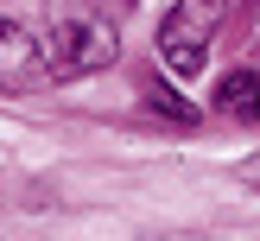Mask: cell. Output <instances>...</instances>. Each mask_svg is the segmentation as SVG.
I'll use <instances>...</instances> for the list:
<instances>
[{
	"instance_id": "cell-1",
	"label": "cell",
	"mask_w": 260,
	"mask_h": 241,
	"mask_svg": "<svg viewBox=\"0 0 260 241\" xmlns=\"http://www.w3.org/2000/svg\"><path fill=\"white\" fill-rule=\"evenodd\" d=\"M38 45H45V70L57 76V83H70V76L108 70L114 51H121V38H114V25L102 19V13H57V19L38 32Z\"/></svg>"
},
{
	"instance_id": "cell-2",
	"label": "cell",
	"mask_w": 260,
	"mask_h": 241,
	"mask_svg": "<svg viewBox=\"0 0 260 241\" xmlns=\"http://www.w3.org/2000/svg\"><path fill=\"white\" fill-rule=\"evenodd\" d=\"M222 25V0H178L159 25V57L172 63L178 76H197L210 63V38Z\"/></svg>"
},
{
	"instance_id": "cell-3",
	"label": "cell",
	"mask_w": 260,
	"mask_h": 241,
	"mask_svg": "<svg viewBox=\"0 0 260 241\" xmlns=\"http://www.w3.org/2000/svg\"><path fill=\"white\" fill-rule=\"evenodd\" d=\"M45 70V45H38V32H25L19 19H7L0 13V89L7 95H19V89H32Z\"/></svg>"
},
{
	"instance_id": "cell-4",
	"label": "cell",
	"mask_w": 260,
	"mask_h": 241,
	"mask_svg": "<svg viewBox=\"0 0 260 241\" xmlns=\"http://www.w3.org/2000/svg\"><path fill=\"white\" fill-rule=\"evenodd\" d=\"M216 108L229 114V121H248V127H260V70H229L222 83H216Z\"/></svg>"
},
{
	"instance_id": "cell-5",
	"label": "cell",
	"mask_w": 260,
	"mask_h": 241,
	"mask_svg": "<svg viewBox=\"0 0 260 241\" xmlns=\"http://www.w3.org/2000/svg\"><path fill=\"white\" fill-rule=\"evenodd\" d=\"M146 108H165L172 121H184V127L197 121V108H190V101L178 95V89H165V83H152V89H146Z\"/></svg>"
},
{
	"instance_id": "cell-6",
	"label": "cell",
	"mask_w": 260,
	"mask_h": 241,
	"mask_svg": "<svg viewBox=\"0 0 260 241\" xmlns=\"http://www.w3.org/2000/svg\"><path fill=\"white\" fill-rule=\"evenodd\" d=\"M235 178H241V184H260V152H254V159H241V165H235Z\"/></svg>"
}]
</instances>
